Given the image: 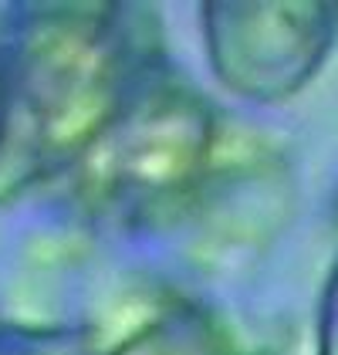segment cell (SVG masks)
<instances>
[{
  "label": "cell",
  "mask_w": 338,
  "mask_h": 355,
  "mask_svg": "<svg viewBox=\"0 0 338 355\" xmlns=\"http://www.w3.org/2000/svg\"><path fill=\"white\" fill-rule=\"evenodd\" d=\"M311 345H314V355H338V250L328 264L325 281H321V291H318Z\"/></svg>",
  "instance_id": "52a82bcc"
},
{
  "label": "cell",
  "mask_w": 338,
  "mask_h": 355,
  "mask_svg": "<svg viewBox=\"0 0 338 355\" xmlns=\"http://www.w3.org/2000/svg\"><path fill=\"white\" fill-rule=\"evenodd\" d=\"M328 217H332V234H335V241H338V187H335V193H332V207H328Z\"/></svg>",
  "instance_id": "ba28073f"
},
{
  "label": "cell",
  "mask_w": 338,
  "mask_h": 355,
  "mask_svg": "<svg viewBox=\"0 0 338 355\" xmlns=\"http://www.w3.org/2000/svg\"><path fill=\"white\" fill-rule=\"evenodd\" d=\"M233 119L166 61L64 180L71 210L105 234H176L224 156Z\"/></svg>",
  "instance_id": "7a4b0ae2"
},
{
  "label": "cell",
  "mask_w": 338,
  "mask_h": 355,
  "mask_svg": "<svg viewBox=\"0 0 338 355\" xmlns=\"http://www.w3.org/2000/svg\"><path fill=\"white\" fill-rule=\"evenodd\" d=\"M0 322H3V311H0Z\"/></svg>",
  "instance_id": "8fae6325"
},
{
  "label": "cell",
  "mask_w": 338,
  "mask_h": 355,
  "mask_svg": "<svg viewBox=\"0 0 338 355\" xmlns=\"http://www.w3.org/2000/svg\"><path fill=\"white\" fill-rule=\"evenodd\" d=\"M91 355H247L226 318L193 291L149 284L105 322H84Z\"/></svg>",
  "instance_id": "5b68a950"
},
{
  "label": "cell",
  "mask_w": 338,
  "mask_h": 355,
  "mask_svg": "<svg viewBox=\"0 0 338 355\" xmlns=\"http://www.w3.org/2000/svg\"><path fill=\"white\" fill-rule=\"evenodd\" d=\"M199 41L210 75L244 105H284L308 88L338 44V3L199 7Z\"/></svg>",
  "instance_id": "3957f363"
},
{
  "label": "cell",
  "mask_w": 338,
  "mask_h": 355,
  "mask_svg": "<svg viewBox=\"0 0 338 355\" xmlns=\"http://www.w3.org/2000/svg\"><path fill=\"white\" fill-rule=\"evenodd\" d=\"M3 24H7V14H3V21H0V37H3Z\"/></svg>",
  "instance_id": "9c48e42d"
},
{
  "label": "cell",
  "mask_w": 338,
  "mask_h": 355,
  "mask_svg": "<svg viewBox=\"0 0 338 355\" xmlns=\"http://www.w3.org/2000/svg\"><path fill=\"white\" fill-rule=\"evenodd\" d=\"M291 207L294 173L284 149L233 122L217 173L183 230H190L193 257L224 271L274 244Z\"/></svg>",
  "instance_id": "277c9868"
},
{
  "label": "cell",
  "mask_w": 338,
  "mask_h": 355,
  "mask_svg": "<svg viewBox=\"0 0 338 355\" xmlns=\"http://www.w3.org/2000/svg\"><path fill=\"white\" fill-rule=\"evenodd\" d=\"M0 355H91L88 328L44 322H0Z\"/></svg>",
  "instance_id": "8992f818"
},
{
  "label": "cell",
  "mask_w": 338,
  "mask_h": 355,
  "mask_svg": "<svg viewBox=\"0 0 338 355\" xmlns=\"http://www.w3.org/2000/svg\"><path fill=\"white\" fill-rule=\"evenodd\" d=\"M169 61L142 3H17L0 37V207L64 187Z\"/></svg>",
  "instance_id": "6da1fadb"
},
{
  "label": "cell",
  "mask_w": 338,
  "mask_h": 355,
  "mask_svg": "<svg viewBox=\"0 0 338 355\" xmlns=\"http://www.w3.org/2000/svg\"><path fill=\"white\" fill-rule=\"evenodd\" d=\"M247 355H271V352H247Z\"/></svg>",
  "instance_id": "30bf717a"
}]
</instances>
